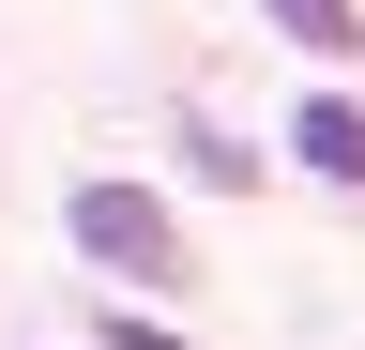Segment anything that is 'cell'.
I'll use <instances>...</instances> for the list:
<instances>
[{"label": "cell", "mask_w": 365, "mask_h": 350, "mask_svg": "<svg viewBox=\"0 0 365 350\" xmlns=\"http://www.w3.org/2000/svg\"><path fill=\"white\" fill-rule=\"evenodd\" d=\"M122 350H198V335H168V320H122Z\"/></svg>", "instance_id": "4"}, {"label": "cell", "mask_w": 365, "mask_h": 350, "mask_svg": "<svg viewBox=\"0 0 365 350\" xmlns=\"http://www.w3.org/2000/svg\"><path fill=\"white\" fill-rule=\"evenodd\" d=\"M289 153L319 168V183H365V107H350V92H304V107H289Z\"/></svg>", "instance_id": "2"}, {"label": "cell", "mask_w": 365, "mask_h": 350, "mask_svg": "<svg viewBox=\"0 0 365 350\" xmlns=\"http://www.w3.org/2000/svg\"><path fill=\"white\" fill-rule=\"evenodd\" d=\"M61 229H76L91 274H122V289H168V274H182V229H168V198H153V183H76Z\"/></svg>", "instance_id": "1"}, {"label": "cell", "mask_w": 365, "mask_h": 350, "mask_svg": "<svg viewBox=\"0 0 365 350\" xmlns=\"http://www.w3.org/2000/svg\"><path fill=\"white\" fill-rule=\"evenodd\" d=\"M274 31H289V46H319V61H350V46H365L350 0H274Z\"/></svg>", "instance_id": "3"}]
</instances>
